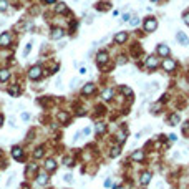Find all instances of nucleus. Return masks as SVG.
<instances>
[{
	"label": "nucleus",
	"instance_id": "nucleus-1",
	"mask_svg": "<svg viewBox=\"0 0 189 189\" xmlns=\"http://www.w3.org/2000/svg\"><path fill=\"white\" fill-rule=\"evenodd\" d=\"M156 27H158V22H156L154 17H148V18L144 20V32L151 33V32L156 30Z\"/></svg>",
	"mask_w": 189,
	"mask_h": 189
},
{
	"label": "nucleus",
	"instance_id": "nucleus-2",
	"mask_svg": "<svg viewBox=\"0 0 189 189\" xmlns=\"http://www.w3.org/2000/svg\"><path fill=\"white\" fill-rule=\"evenodd\" d=\"M28 76H30V80H38L41 78V67L40 65H33V67L28 70Z\"/></svg>",
	"mask_w": 189,
	"mask_h": 189
},
{
	"label": "nucleus",
	"instance_id": "nucleus-3",
	"mask_svg": "<svg viewBox=\"0 0 189 189\" xmlns=\"http://www.w3.org/2000/svg\"><path fill=\"white\" fill-rule=\"evenodd\" d=\"M162 70L164 71H174L176 70V61L173 58H166L162 61Z\"/></svg>",
	"mask_w": 189,
	"mask_h": 189
},
{
	"label": "nucleus",
	"instance_id": "nucleus-4",
	"mask_svg": "<svg viewBox=\"0 0 189 189\" xmlns=\"http://www.w3.org/2000/svg\"><path fill=\"white\" fill-rule=\"evenodd\" d=\"M63 35H65V30L60 27H55L53 30H52V33H50V38L52 40H60V38H63Z\"/></svg>",
	"mask_w": 189,
	"mask_h": 189
},
{
	"label": "nucleus",
	"instance_id": "nucleus-5",
	"mask_svg": "<svg viewBox=\"0 0 189 189\" xmlns=\"http://www.w3.org/2000/svg\"><path fill=\"white\" fill-rule=\"evenodd\" d=\"M10 41H12V35L8 32H3L0 35V47H7V45H10Z\"/></svg>",
	"mask_w": 189,
	"mask_h": 189
},
{
	"label": "nucleus",
	"instance_id": "nucleus-6",
	"mask_svg": "<svg viewBox=\"0 0 189 189\" xmlns=\"http://www.w3.org/2000/svg\"><path fill=\"white\" fill-rule=\"evenodd\" d=\"M12 156H14V159H17V161H22L23 159V149L20 146H14L12 148Z\"/></svg>",
	"mask_w": 189,
	"mask_h": 189
},
{
	"label": "nucleus",
	"instance_id": "nucleus-7",
	"mask_svg": "<svg viewBox=\"0 0 189 189\" xmlns=\"http://www.w3.org/2000/svg\"><path fill=\"white\" fill-rule=\"evenodd\" d=\"M176 40L179 41L181 45H184V47L189 45V38H188V35L184 33V32H177V33H176Z\"/></svg>",
	"mask_w": 189,
	"mask_h": 189
},
{
	"label": "nucleus",
	"instance_id": "nucleus-8",
	"mask_svg": "<svg viewBox=\"0 0 189 189\" xmlns=\"http://www.w3.org/2000/svg\"><path fill=\"white\" fill-rule=\"evenodd\" d=\"M131 159L136 161V162H141L143 159H144V151H143V149H136L135 153L131 154Z\"/></svg>",
	"mask_w": 189,
	"mask_h": 189
},
{
	"label": "nucleus",
	"instance_id": "nucleus-9",
	"mask_svg": "<svg viewBox=\"0 0 189 189\" xmlns=\"http://www.w3.org/2000/svg\"><path fill=\"white\" fill-rule=\"evenodd\" d=\"M128 40V32H118V33L115 35V41L116 43H124V41Z\"/></svg>",
	"mask_w": 189,
	"mask_h": 189
},
{
	"label": "nucleus",
	"instance_id": "nucleus-10",
	"mask_svg": "<svg viewBox=\"0 0 189 189\" xmlns=\"http://www.w3.org/2000/svg\"><path fill=\"white\" fill-rule=\"evenodd\" d=\"M158 55H159V56H166V58H168L169 47H168V45H164V43H159V45H158Z\"/></svg>",
	"mask_w": 189,
	"mask_h": 189
},
{
	"label": "nucleus",
	"instance_id": "nucleus-11",
	"mask_svg": "<svg viewBox=\"0 0 189 189\" xmlns=\"http://www.w3.org/2000/svg\"><path fill=\"white\" fill-rule=\"evenodd\" d=\"M151 177H153V174H151L149 171H144V173H143V174L139 176V182H141L143 186H146V184H149Z\"/></svg>",
	"mask_w": 189,
	"mask_h": 189
},
{
	"label": "nucleus",
	"instance_id": "nucleus-12",
	"mask_svg": "<svg viewBox=\"0 0 189 189\" xmlns=\"http://www.w3.org/2000/svg\"><path fill=\"white\" fill-rule=\"evenodd\" d=\"M96 61H98L100 67L105 65V63L108 61V53H106V52H98V55H96Z\"/></svg>",
	"mask_w": 189,
	"mask_h": 189
},
{
	"label": "nucleus",
	"instance_id": "nucleus-13",
	"mask_svg": "<svg viewBox=\"0 0 189 189\" xmlns=\"http://www.w3.org/2000/svg\"><path fill=\"white\" fill-rule=\"evenodd\" d=\"M158 65H159L158 58H154V56H148V58H146V67H148L149 70H154Z\"/></svg>",
	"mask_w": 189,
	"mask_h": 189
},
{
	"label": "nucleus",
	"instance_id": "nucleus-14",
	"mask_svg": "<svg viewBox=\"0 0 189 189\" xmlns=\"http://www.w3.org/2000/svg\"><path fill=\"white\" fill-rule=\"evenodd\" d=\"M113 94H115V90H113V88H106V90H103L101 98L105 100V101H109V100L113 98Z\"/></svg>",
	"mask_w": 189,
	"mask_h": 189
},
{
	"label": "nucleus",
	"instance_id": "nucleus-15",
	"mask_svg": "<svg viewBox=\"0 0 189 189\" xmlns=\"http://www.w3.org/2000/svg\"><path fill=\"white\" fill-rule=\"evenodd\" d=\"M48 181H50V177H48V176L45 174V173H41V174L37 176V182H38L40 186H47Z\"/></svg>",
	"mask_w": 189,
	"mask_h": 189
},
{
	"label": "nucleus",
	"instance_id": "nucleus-16",
	"mask_svg": "<svg viewBox=\"0 0 189 189\" xmlns=\"http://www.w3.org/2000/svg\"><path fill=\"white\" fill-rule=\"evenodd\" d=\"M45 169H47V171H50V173H52V171H55V169H56V162H55V159L48 158L47 161H45Z\"/></svg>",
	"mask_w": 189,
	"mask_h": 189
},
{
	"label": "nucleus",
	"instance_id": "nucleus-17",
	"mask_svg": "<svg viewBox=\"0 0 189 189\" xmlns=\"http://www.w3.org/2000/svg\"><path fill=\"white\" fill-rule=\"evenodd\" d=\"M94 90H96V88H94L93 83H86V85L83 86V90H81V93L83 94H91V93H94Z\"/></svg>",
	"mask_w": 189,
	"mask_h": 189
},
{
	"label": "nucleus",
	"instance_id": "nucleus-18",
	"mask_svg": "<svg viewBox=\"0 0 189 189\" xmlns=\"http://www.w3.org/2000/svg\"><path fill=\"white\" fill-rule=\"evenodd\" d=\"M55 12H56V14H65V12H67V3H65V2H58V3L55 5Z\"/></svg>",
	"mask_w": 189,
	"mask_h": 189
},
{
	"label": "nucleus",
	"instance_id": "nucleus-19",
	"mask_svg": "<svg viewBox=\"0 0 189 189\" xmlns=\"http://www.w3.org/2000/svg\"><path fill=\"white\" fill-rule=\"evenodd\" d=\"M179 121H181V116L177 115V113H173V115L169 116V124H171V126H176Z\"/></svg>",
	"mask_w": 189,
	"mask_h": 189
},
{
	"label": "nucleus",
	"instance_id": "nucleus-20",
	"mask_svg": "<svg viewBox=\"0 0 189 189\" xmlns=\"http://www.w3.org/2000/svg\"><path fill=\"white\" fill-rule=\"evenodd\" d=\"M8 78H10V70H7V68L0 70V81L3 83V81H7Z\"/></svg>",
	"mask_w": 189,
	"mask_h": 189
},
{
	"label": "nucleus",
	"instance_id": "nucleus-21",
	"mask_svg": "<svg viewBox=\"0 0 189 189\" xmlns=\"http://www.w3.org/2000/svg\"><path fill=\"white\" fill-rule=\"evenodd\" d=\"M56 118H58V120H60L61 123H68V120H70V116H68V113H67V111H60Z\"/></svg>",
	"mask_w": 189,
	"mask_h": 189
},
{
	"label": "nucleus",
	"instance_id": "nucleus-22",
	"mask_svg": "<svg viewBox=\"0 0 189 189\" xmlns=\"http://www.w3.org/2000/svg\"><path fill=\"white\" fill-rule=\"evenodd\" d=\"M106 131V124L105 123H96V133L98 135H103Z\"/></svg>",
	"mask_w": 189,
	"mask_h": 189
},
{
	"label": "nucleus",
	"instance_id": "nucleus-23",
	"mask_svg": "<svg viewBox=\"0 0 189 189\" xmlns=\"http://www.w3.org/2000/svg\"><path fill=\"white\" fill-rule=\"evenodd\" d=\"M43 153H45V149L40 146V148H37V149L33 151V158H35V159H38V158H41V156H43Z\"/></svg>",
	"mask_w": 189,
	"mask_h": 189
},
{
	"label": "nucleus",
	"instance_id": "nucleus-24",
	"mask_svg": "<svg viewBox=\"0 0 189 189\" xmlns=\"http://www.w3.org/2000/svg\"><path fill=\"white\" fill-rule=\"evenodd\" d=\"M120 151H121V148L120 146H115V148H111V158H116V156H120Z\"/></svg>",
	"mask_w": 189,
	"mask_h": 189
},
{
	"label": "nucleus",
	"instance_id": "nucleus-25",
	"mask_svg": "<svg viewBox=\"0 0 189 189\" xmlns=\"http://www.w3.org/2000/svg\"><path fill=\"white\" fill-rule=\"evenodd\" d=\"M18 91H20V90H18V86H17V85H14V86L8 90V93L12 94V96H17V94H18Z\"/></svg>",
	"mask_w": 189,
	"mask_h": 189
},
{
	"label": "nucleus",
	"instance_id": "nucleus-26",
	"mask_svg": "<svg viewBox=\"0 0 189 189\" xmlns=\"http://www.w3.org/2000/svg\"><path fill=\"white\" fill-rule=\"evenodd\" d=\"M7 7H8V2H7V0H0V12L7 10Z\"/></svg>",
	"mask_w": 189,
	"mask_h": 189
},
{
	"label": "nucleus",
	"instance_id": "nucleus-27",
	"mask_svg": "<svg viewBox=\"0 0 189 189\" xmlns=\"http://www.w3.org/2000/svg\"><path fill=\"white\" fill-rule=\"evenodd\" d=\"M121 91H123V94H126V96H129V94L133 93V91H131V88H129V86H121Z\"/></svg>",
	"mask_w": 189,
	"mask_h": 189
},
{
	"label": "nucleus",
	"instance_id": "nucleus-28",
	"mask_svg": "<svg viewBox=\"0 0 189 189\" xmlns=\"http://www.w3.org/2000/svg\"><path fill=\"white\" fill-rule=\"evenodd\" d=\"M63 162H65L67 166H73V158H70V156H67V158L63 159Z\"/></svg>",
	"mask_w": 189,
	"mask_h": 189
},
{
	"label": "nucleus",
	"instance_id": "nucleus-29",
	"mask_svg": "<svg viewBox=\"0 0 189 189\" xmlns=\"http://www.w3.org/2000/svg\"><path fill=\"white\" fill-rule=\"evenodd\" d=\"M30 50H32V43H27V45H25V50H23V56H27V55L30 53Z\"/></svg>",
	"mask_w": 189,
	"mask_h": 189
},
{
	"label": "nucleus",
	"instance_id": "nucleus-30",
	"mask_svg": "<svg viewBox=\"0 0 189 189\" xmlns=\"http://www.w3.org/2000/svg\"><path fill=\"white\" fill-rule=\"evenodd\" d=\"M182 20H184V23H186V25H189V10H188V12H184V15H182Z\"/></svg>",
	"mask_w": 189,
	"mask_h": 189
},
{
	"label": "nucleus",
	"instance_id": "nucleus-31",
	"mask_svg": "<svg viewBox=\"0 0 189 189\" xmlns=\"http://www.w3.org/2000/svg\"><path fill=\"white\" fill-rule=\"evenodd\" d=\"M124 138H126V136H124V131H120V133H118V141L123 143L124 141Z\"/></svg>",
	"mask_w": 189,
	"mask_h": 189
},
{
	"label": "nucleus",
	"instance_id": "nucleus-32",
	"mask_svg": "<svg viewBox=\"0 0 189 189\" xmlns=\"http://www.w3.org/2000/svg\"><path fill=\"white\" fill-rule=\"evenodd\" d=\"M138 23H139V18H138V17H133V18H131V25H133V27H136Z\"/></svg>",
	"mask_w": 189,
	"mask_h": 189
},
{
	"label": "nucleus",
	"instance_id": "nucleus-33",
	"mask_svg": "<svg viewBox=\"0 0 189 189\" xmlns=\"http://www.w3.org/2000/svg\"><path fill=\"white\" fill-rule=\"evenodd\" d=\"M63 179H65L67 182H73V176H71V174H67L65 177H63Z\"/></svg>",
	"mask_w": 189,
	"mask_h": 189
},
{
	"label": "nucleus",
	"instance_id": "nucleus-34",
	"mask_svg": "<svg viewBox=\"0 0 189 189\" xmlns=\"http://www.w3.org/2000/svg\"><path fill=\"white\" fill-rule=\"evenodd\" d=\"M123 63H126V56H120V60H118V65H123Z\"/></svg>",
	"mask_w": 189,
	"mask_h": 189
},
{
	"label": "nucleus",
	"instance_id": "nucleus-35",
	"mask_svg": "<svg viewBox=\"0 0 189 189\" xmlns=\"http://www.w3.org/2000/svg\"><path fill=\"white\" fill-rule=\"evenodd\" d=\"M129 18H131V15H129V14H124V15H123V18H121V20H123V22H128Z\"/></svg>",
	"mask_w": 189,
	"mask_h": 189
},
{
	"label": "nucleus",
	"instance_id": "nucleus-36",
	"mask_svg": "<svg viewBox=\"0 0 189 189\" xmlns=\"http://www.w3.org/2000/svg\"><path fill=\"white\" fill-rule=\"evenodd\" d=\"M14 177H15V174H12V176H10V177L7 179V186H10V184L14 182Z\"/></svg>",
	"mask_w": 189,
	"mask_h": 189
},
{
	"label": "nucleus",
	"instance_id": "nucleus-37",
	"mask_svg": "<svg viewBox=\"0 0 189 189\" xmlns=\"http://www.w3.org/2000/svg\"><path fill=\"white\" fill-rule=\"evenodd\" d=\"M90 133H91V129H90V128H88V126H86V128H85V129H83V135H90Z\"/></svg>",
	"mask_w": 189,
	"mask_h": 189
},
{
	"label": "nucleus",
	"instance_id": "nucleus-38",
	"mask_svg": "<svg viewBox=\"0 0 189 189\" xmlns=\"http://www.w3.org/2000/svg\"><path fill=\"white\" fill-rule=\"evenodd\" d=\"M156 189H164V184H162V182L159 181L158 184H156Z\"/></svg>",
	"mask_w": 189,
	"mask_h": 189
},
{
	"label": "nucleus",
	"instance_id": "nucleus-39",
	"mask_svg": "<svg viewBox=\"0 0 189 189\" xmlns=\"http://www.w3.org/2000/svg\"><path fill=\"white\" fill-rule=\"evenodd\" d=\"M22 118H23V120H28V118H30V115H28V113H23V115H22Z\"/></svg>",
	"mask_w": 189,
	"mask_h": 189
},
{
	"label": "nucleus",
	"instance_id": "nucleus-40",
	"mask_svg": "<svg viewBox=\"0 0 189 189\" xmlns=\"http://www.w3.org/2000/svg\"><path fill=\"white\" fill-rule=\"evenodd\" d=\"M2 124H3V116L0 115V126H2Z\"/></svg>",
	"mask_w": 189,
	"mask_h": 189
},
{
	"label": "nucleus",
	"instance_id": "nucleus-41",
	"mask_svg": "<svg viewBox=\"0 0 189 189\" xmlns=\"http://www.w3.org/2000/svg\"><path fill=\"white\" fill-rule=\"evenodd\" d=\"M45 2H47V3H53L55 0H45Z\"/></svg>",
	"mask_w": 189,
	"mask_h": 189
},
{
	"label": "nucleus",
	"instance_id": "nucleus-42",
	"mask_svg": "<svg viewBox=\"0 0 189 189\" xmlns=\"http://www.w3.org/2000/svg\"><path fill=\"white\" fill-rule=\"evenodd\" d=\"M115 189H124V188H123V186H116Z\"/></svg>",
	"mask_w": 189,
	"mask_h": 189
},
{
	"label": "nucleus",
	"instance_id": "nucleus-43",
	"mask_svg": "<svg viewBox=\"0 0 189 189\" xmlns=\"http://www.w3.org/2000/svg\"><path fill=\"white\" fill-rule=\"evenodd\" d=\"M25 189H28V188H25Z\"/></svg>",
	"mask_w": 189,
	"mask_h": 189
}]
</instances>
